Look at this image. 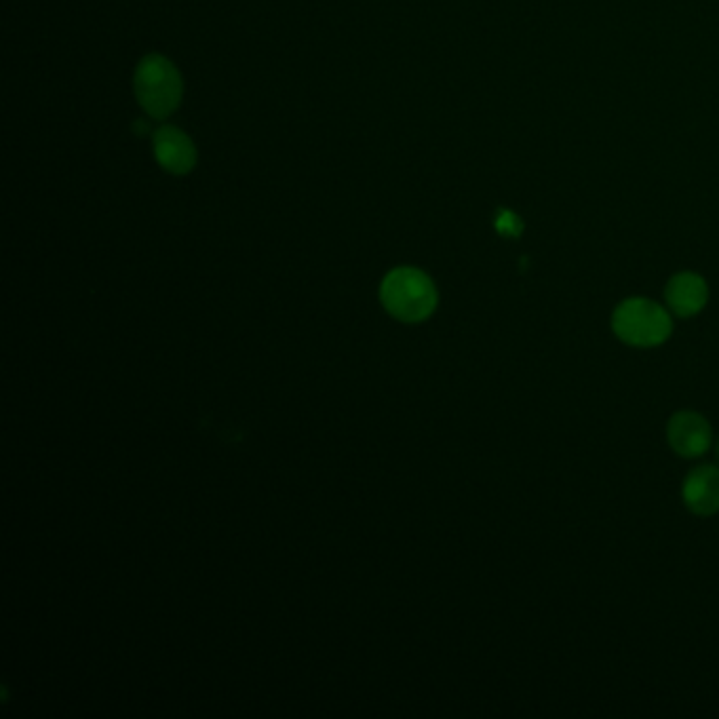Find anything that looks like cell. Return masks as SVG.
Here are the masks:
<instances>
[{
  "mask_svg": "<svg viewBox=\"0 0 719 719\" xmlns=\"http://www.w3.org/2000/svg\"><path fill=\"white\" fill-rule=\"evenodd\" d=\"M612 332L635 348H652L669 340L673 321L669 310L648 298H629L612 313Z\"/></svg>",
  "mask_w": 719,
  "mask_h": 719,
  "instance_id": "cell-1",
  "label": "cell"
},
{
  "mask_svg": "<svg viewBox=\"0 0 719 719\" xmlns=\"http://www.w3.org/2000/svg\"><path fill=\"white\" fill-rule=\"evenodd\" d=\"M382 302L388 313L405 323H418L433 315L437 289L433 281L416 268H397L382 283Z\"/></svg>",
  "mask_w": 719,
  "mask_h": 719,
  "instance_id": "cell-2",
  "label": "cell"
},
{
  "mask_svg": "<svg viewBox=\"0 0 719 719\" xmlns=\"http://www.w3.org/2000/svg\"><path fill=\"white\" fill-rule=\"evenodd\" d=\"M135 97L154 119H167L182 102V76L163 55H146L135 70Z\"/></svg>",
  "mask_w": 719,
  "mask_h": 719,
  "instance_id": "cell-3",
  "label": "cell"
},
{
  "mask_svg": "<svg viewBox=\"0 0 719 719\" xmlns=\"http://www.w3.org/2000/svg\"><path fill=\"white\" fill-rule=\"evenodd\" d=\"M667 441L677 456L698 458L703 456L713 443L711 424L698 412H675L667 422Z\"/></svg>",
  "mask_w": 719,
  "mask_h": 719,
  "instance_id": "cell-4",
  "label": "cell"
},
{
  "mask_svg": "<svg viewBox=\"0 0 719 719\" xmlns=\"http://www.w3.org/2000/svg\"><path fill=\"white\" fill-rule=\"evenodd\" d=\"M682 498L686 507L698 517H711L719 513V469L711 464L696 466L688 473L682 485Z\"/></svg>",
  "mask_w": 719,
  "mask_h": 719,
  "instance_id": "cell-5",
  "label": "cell"
},
{
  "mask_svg": "<svg viewBox=\"0 0 719 719\" xmlns=\"http://www.w3.org/2000/svg\"><path fill=\"white\" fill-rule=\"evenodd\" d=\"M667 306L673 315L690 319L701 313L709 302L707 281L696 272H677L665 287Z\"/></svg>",
  "mask_w": 719,
  "mask_h": 719,
  "instance_id": "cell-6",
  "label": "cell"
},
{
  "mask_svg": "<svg viewBox=\"0 0 719 719\" xmlns=\"http://www.w3.org/2000/svg\"><path fill=\"white\" fill-rule=\"evenodd\" d=\"M154 157L159 165L176 176L190 173L197 163V150L186 133L176 127H161L154 133Z\"/></svg>",
  "mask_w": 719,
  "mask_h": 719,
  "instance_id": "cell-7",
  "label": "cell"
},
{
  "mask_svg": "<svg viewBox=\"0 0 719 719\" xmlns=\"http://www.w3.org/2000/svg\"><path fill=\"white\" fill-rule=\"evenodd\" d=\"M496 230L500 232V235H504V237L517 239V237L521 235V232H523V222H521L519 216H515L513 211L502 209V211L498 213V218H496Z\"/></svg>",
  "mask_w": 719,
  "mask_h": 719,
  "instance_id": "cell-8",
  "label": "cell"
},
{
  "mask_svg": "<svg viewBox=\"0 0 719 719\" xmlns=\"http://www.w3.org/2000/svg\"><path fill=\"white\" fill-rule=\"evenodd\" d=\"M715 454H717V460H719V439H717V443H715Z\"/></svg>",
  "mask_w": 719,
  "mask_h": 719,
  "instance_id": "cell-9",
  "label": "cell"
}]
</instances>
